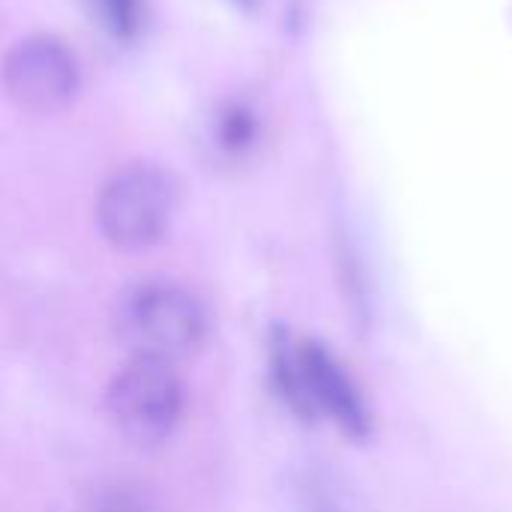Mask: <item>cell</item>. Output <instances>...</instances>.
<instances>
[{
    "instance_id": "6da1fadb",
    "label": "cell",
    "mask_w": 512,
    "mask_h": 512,
    "mask_svg": "<svg viewBox=\"0 0 512 512\" xmlns=\"http://www.w3.org/2000/svg\"><path fill=\"white\" fill-rule=\"evenodd\" d=\"M105 405L126 441L156 447L168 441L183 420L186 384L177 363L132 354L111 378Z\"/></svg>"
},
{
    "instance_id": "3957f363",
    "label": "cell",
    "mask_w": 512,
    "mask_h": 512,
    "mask_svg": "<svg viewBox=\"0 0 512 512\" xmlns=\"http://www.w3.org/2000/svg\"><path fill=\"white\" fill-rule=\"evenodd\" d=\"M174 183L150 165L132 162L117 168L99 189L96 225L102 237L120 252H147L171 228Z\"/></svg>"
},
{
    "instance_id": "52a82bcc",
    "label": "cell",
    "mask_w": 512,
    "mask_h": 512,
    "mask_svg": "<svg viewBox=\"0 0 512 512\" xmlns=\"http://www.w3.org/2000/svg\"><path fill=\"white\" fill-rule=\"evenodd\" d=\"M93 21L120 42H132L147 18V0H84Z\"/></svg>"
},
{
    "instance_id": "7a4b0ae2",
    "label": "cell",
    "mask_w": 512,
    "mask_h": 512,
    "mask_svg": "<svg viewBox=\"0 0 512 512\" xmlns=\"http://www.w3.org/2000/svg\"><path fill=\"white\" fill-rule=\"evenodd\" d=\"M120 330L132 354L183 363L207 342V312L189 288L156 279L126 294Z\"/></svg>"
},
{
    "instance_id": "277c9868",
    "label": "cell",
    "mask_w": 512,
    "mask_h": 512,
    "mask_svg": "<svg viewBox=\"0 0 512 512\" xmlns=\"http://www.w3.org/2000/svg\"><path fill=\"white\" fill-rule=\"evenodd\" d=\"M0 81L6 96L30 114H57L72 105L81 72L69 45L51 33H33L18 39L0 63Z\"/></svg>"
},
{
    "instance_id": "5b68a950",
    "label": "cell",
    "mask_w": 512,
    "mask_h": 512,
    "mask_svg": "<svg viewBox=\"0 0 512 512\" xmlns=\"http://www.w3.org/2000/svg\"><path fill=\"white\" fill-rule=\"evenodd\" d=\"M276 366L294 402L324 411L333 423H339L351 435H366L369 426L366 405L345 366L324 345L303 342L291 357L282 354Z\"/></svg>"
},
{
    "instance_id": "ba28073f",
    "label": "cell",
    "mask_w": 512,
    "mask_h": 512,
    "mask_svg": "<svg viewBox=\"0 0 512 512\" xmlns=\"http://www.w3.org/2000/svg\"><path fill=\"white\" fill-rule=\"evenodd\" d=\"M96 512H153V507L132 492H114L99 501Z\"/></svg>"
},
{
    "instance_id": "8992f818",
    "label": "cell",
    "mask_w": 512,
    "mask_h": 512,
    "mask_svg": "<svg viewBox=\"0 0 512 512\" xmlns=\"http://www.w3.org/2000/svg\"><path fill=\"white\" fill-rule=\"evenodd\" d=\"M213 147L225 159H246L261 138V117L252 102L246 99H228L216 108L213 129H210Z\"/></svg>"
}]
</instances>
